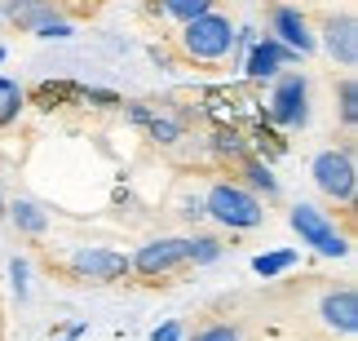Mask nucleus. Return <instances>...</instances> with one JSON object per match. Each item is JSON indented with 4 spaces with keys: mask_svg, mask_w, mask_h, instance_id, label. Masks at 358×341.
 I'll use <instances>...</instances> for the list:
<instances>
[{
    "mask_svg": "<svg viewBox=\"0 0 358 341\" xmlns=\"http://www.w3.org/2000/svg\"><path fill=\"white\" fill-rule=\"evenodd\" d=\"M235 22L226 18V13H199V18H190L182 22V32L173 36V49H177V58H182L186 67H208V71H217L230 53H235Z\"/></svg>",
    "mask_w": 358,
    "mask_h": 341,
    "instance_id": "obj_1",
    "label": "nucleus"
},
{
    "mask_svg": "<svg viewBox=\"0 0 358 341\" xmlns=\"http://www.w3.org/2000/svg\"><path fill=\"white\" fill-rule=\"evenodd\" d=\"M203 217H213V222L226 226V230H252V226L266 222V204H261V195L248 190L243 182L213 177L208 195H203Z\"/></svg>",
    "mask_w": 358,
    "mask_h": 341,
    "instance_id": "obj_2",
    "label": "nucleus"
},
{
    "mask_svg": "<svg viewBox=\"0 0 358 341\" xmlns=\"http://www.w3.org/2000/svg\"><path fill=\"white\" fill-rule=\"evenodd\" d=\"M310 177L314 186L323 190L332 204H354V190H358V169H354V146H332V151H319L310 165Z\"/></svg>",
    "mask_w": 358,
    "mask_h": 341,
    "instance_id": "obj_3",
    "label": "nucleus"
},
{
    "mask_svg": "<svg viewBox=\"0 0 358 341\" xmlns=\"http://www.w3.org/2000/svg\"><path fill=\"white\" fill-rule=\"evenodd\" d=\"M182 266H190V239H150L146 249H137V257H129V275L155 284V279H173Z\"/></svg>",
    "mask_w": 358,
    "mask_h": 341,
    "instance_id": "obj_4",
    "label": "nucleus"
},
{
    "mask_svg": "<svg viewBox=\"0 0 358 341\" xmlns=\"http://www.w3.org/2000/svg\"><path fill=\"white\" fill-rule=\"evenodd\" d=\"M62 270L76 284H115V279L129 275V257L115 253V249H76Z\"/></svg>",
    "mask_w": 358,
    "mask_h": 341,
    "instance_id": "obj_5",
    "label": "nucleus"
},
{
    "mask_svg": "<svg viewBox=\"0 0 358 341\" xmlns=\"http://www.w3.org/2000/svg\"><path fill=\"white\" fill-rule=\"evenodd\" d=\"M292 230L310 244V249H319L323 257H345L350 253V235H341L336 222L327 213H319L314 204H296L292 209Z\"/></svg>",
    "mask_w": 358,
    "mask_h": 341,
    "instance_id": "obj_6",
    "label": "nucleus"
},
{
    "mask_svg": "<svg viewBox=\"0 0 358 341\" xmlns=\"http://www.w3.org/2000/svg\"><path fill=\"white\" fill-rule=\"evenodd\" d=\"M270 116H274V125H283V129H306V120H310V80L301 71H287L279 85H274Z\"/></svg>",
    "mask_w": 358,
    "mask_h": 341,
    "instance_id": "obj_7",
    "label": "nucleus"
},
{
    "mask_svg": "<svg viewBox=\"0 0 358 341\" xmlns=\"http://www.w3.org/2000/svg\"><path fill=\"white\" fill-rule=\"evenodd\" d=\"M270 40L287 45L292 53H314V45H319L310 18L296 5H287V0H270Z\"/></svg>",
    "mask_w": 358,
    "mask_h": 341,
    "instance_id": "obj_8",
    "label": "nucleus"
},
{
    "mask_svg": "<svg viewBox=\"0 0 358 341\" xmlns=\"http://www.w3.org/2000/svg\"><path fill=\"white\" fill-rule=\"evenodd\" d=\"M319 319L327 333L336 337H354L358 328V293L350 288V284H341V288H327L319 297Z\"/></svg>",
    "mask_w": 358,
    "mask_h": 341,
    "instance_id": "obj_9",
    "label": "nucleus"
},
{
    "mask_svg": "<svg viewBox=\"0 0 358 341\" xmlns=\"http://www.w3.org/2000/svg\"><path fill=\"white\" fill-rule=\"evenodd\" d=\"M323 49L332 53V62L354 71L358 67V22H354V13H327L323 18Z\"/></svg>",
    "mask_w": 358,
    "mask_h": 341,
    "instance_id": "obj_10",
    "label": "nucleus"
},
{
    "mask_svg": "<svg viewBox=\"0 0 358 341\" xmlns=\"http://www.w3.org/2000/svg\"><path fill=\"white\" fill-rule=\"evenodd\" d=\"M0 13H5V22L22 27V32H40L45 22H58L66 5L62 0H9V9H0Z\"/></svg>",
    "mask_w": 358,
    "mask_h": 341,
    "instance_id": "obj_11",
    "label": "nucleus"
},
{
    "mask_svg": "<svg viewBox=\"0 0 358 341\" xmlns=\"http://www.w3.org/2000/svg\"><path fill=\"white\" fill-rule=\"evenodd\" d=\"M217 0H150V13H159V18L169 22H190L199 18V13H208Z\"/></svg>",
    "mask_w": 358,
    "mask_h": 341,
    "instance_id": "obj_12",
    "label": "nucleus"
},
{
    "mask_svg": "<svg viewBox=\"0 0 358 341\" xmlns=\"http://www.w3.org/2000/svg\"><path fill=\"white\" fill-rule=\"evenodd\" d=\"M279 58H296V53L292 49H287V45H279V40H266V45H257L252 49V67H248V76H274V71H279Z\"/></svg>",
    "mask_w": 358,
    "mask_h": 341,
    "instance_id": "obj_13",
    "label": "nucleus"
},
{
    "mask_svg": "<svg viewBox=\"0 0 358 341\" xmlns=\"http://www.w3.org/2000/svg\"><path fill=\"white\" fill-rule=\"evenodd\" d=\"M9 217H13L18 230H27V235H45V230H49V217L40 213V204H31V200H18L9 209Z\"/></svg>",
    "mask_w": 358,
    "mask_h": 341,
    "instance_id": "obj_14",
    "label": "nucleus"
},
{
    "mask_svg": "<svg viewBox=\"0 0 358 341\" xmlns=\"http://www.w3.org/2000/svg\"><path fill=\"white\" fill-rule=\"evenodd\" d=\"M336 93H341V125H345V133H354V125H358V85H354L350 71L341 76Z\"/></svg>",
    "mask_w": 358,
    "mask_h": 341,
    "instance_id": "obj_15",
    "label": "nucleus"
},
{
    "mask_svg": "<svg viewBox=\"0 0 358 341\" xmlns=\"http://www.w3.org/2000/svg\"><path fill=\"white\" fill-rule=\"evenodd\" d=\"M239 173L248 177V190H266V195L274 200V195H279V182H274V177H270V169H261L257 165V160H239Z\"/></svg>",
    "mask_w": 358,
    "mask_h": 341,
    "instance_id": "obj_16",
    "label": "nucleus"
},
{
    "mask_svg": "<svg viewBox=\"0 0 358 341\" xmlns=\"http://www.w3.org/2000/svg\"><path fill=\"white\" fill-rule=\"evenodd\" d=\"M18 111H22V89L13 80H0V125L18 120Z\"/></svg>",
    "mask_w": 358,
    "mask_h": 341,
    "instance_id": "obj_17",
    "label": "nucleus"
},
{
    "mask_svg": "<svg viewBox=\"0 0 358 341\" xmlns=\"http://www.w3.org/2000/svg\"><path fill=\"white\" fill-rule=\"evenodd\" d=\"M146 129H150V138L164 142V146H173V142H182V125L169 116H146Z\"/></svg>",
    "mask_w": 358,
    "mask_h": 341,
    "instance_id": "obj_18",
    "label": "nucleus"
},
{
    "mask_svg": "<svg viewBox=\"0 0 358 341\" xmlns=\"http://www.w3.org/2000/svg\"><path fill=\"white\" fill-rule=\"evenodd\" d=\"M222 257V239H213V235H195L190 239V266H208Z\"/></svg>",
    "mask_w": 358,
    "mask_h": 341,
    "instance_id": "obj_19",
    "label": "nucleus"
},
{
    "mask_svg": "<svg viewBox=\"0 0 358 341\" xmlns=\"http://www.w3.org/2000/svg\"><path fill=\"white\" fill-rule=\"evenodd\" d=\"M195 341H243V333L235 328V323L217 319V323H203V328L195 333Z\"/></svg>",
    "mask_w": 358,
    "mask_h": 341,
    "instance_id": "obj_20",
    "label": "nucleus"
},
{
    "mask_svg": "<svg viewBox=\"0 0 358 341\" xmlns=\"http://www.w3.org/2000/svg\"><path fill=\"white\" fill-rule=\"evenodd\" d=\"M36 36H45V40H62V36H71V22H66V18H58V22H45Z\"/></svg>",
    "mask_w": 358,
    "mask_h": 341,
    "instance_id": "obj_21",
    "label": "nucleus"
},
{
    "mask_svg": "<svg viewBox=\"0 0 358 341\" xmlns=\"http://www.w3.org/2000/svg\"><path fill=\"white\" fill-rule=\"evenodd\" d=\"M155 341H177V323H169L164 333H155Z\"/></svg>",
    "mask_w": 358,
    "mask_h": 341,
    "instance_id": "obj_22",
    "label": "nucleus"
},
{
    "mask_svg": "<svg viewBox=\"0 0 358 341\" xmlns=\"http://www.w3.org/2000/svg\"><path fill=\"white\" fill-rule=\"evenodd\" d=\"M0 217H5V200H0Z\"/></svg>",
    "mask_w": 358,
    "mask_h": 341,
    "instance_id": "obj_23",
    "label": "nucleus"
},
{
    "mask_svg": "<svg viewBox=\"0 0 358 341\" xmlns=\"http://www.w3.org/2000/svg\"><path fill=\"white\" fill-rule=\"evenodd\" d=\"M0 22H5V13H0Z\"/></svg>",
    "mask_w": 358,
    "mask_h": 341,
    "instance_id": "obj_24",
    "label": "nucleus"
},
{
    "mask_svg": "<svg viewBox=\"0 0 358 341\" xmlns=\"http://www.w3.org/2000/svg\"><path fill=\"white\" fill-rule=\"evenodd\" d=\"M0 58H5V53H0Z\"/></svg>",
    "mask_w": 358,
    "mask_h": 341,
    "instance_id": "obj_25",
    "label": "nucleus"
}]
</instances>
